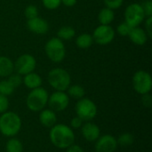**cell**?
I'll use <instances>...</instances> for the list:
<instances>
[{
	"instance_id": "5b68a950",
	"label": "cell",
	"mask_w": 152,
	"mask_h": 152,
	"mask_svg": "<svg viewBox=\"0 0 152 152\" xmlns=\"http://www.w3.org/2000/svg\"><path fill=\"white\" fill-rule=\"evenodd\" d=\"M45 52L48 59L55 63L61 62L66 56L65 45L63 41L58 37H53L46 42Z\"/></svg>"
},
{
	"instance_id": "d590c367",
	"label": "cell",
	"mask_w": 152,
	"mask_h": 152,
	"mask_svg": "<svg viewBox=\"0 0 152 152\" xmlns=\"http://www.w3.org/2000/svg\"><path fill=\"white\" fill-rule=\"evenodd\" d=\"M66 152H85L84 150L77 144H72L69 148L66 149Z\"/></svg>"
},
{
	"instance_id": "7402d4cb",
	"label": "cell",
	"mask_w": 152,
	"mask_h": 152,
	"mask_svg": "<svg viewBox=\"0 0 152 152\" xmlns=\"http://www.w3.org/2000/svg\"><path fill=\"white\" fill-rule=\"evenodd\" d=\"M24 147L22 142L15 138L11 137L7 140L5 143V151L6 152H23Z\"/></svg>"
},
{
	"instance_id": "8992f818",
	"label": "cell",
	"mask_w": 152,
	"mask_h": 152,
	"mask_svg": "<svg viewBox=\"0 0 152 152\" xmlns=\"http://www.w3.org/2000/svg\"><path fill=\"white\" fill-rule=\"evenodd\" d=\"M76 115L84 122L92 121L95 118L98 113V109L94 101L89 98H82L77 100L75 107Z\"/></svg>"
},
{
	"instance_id": "f1b7e54d",
	"label": "cell",
	"mask_w": 152,
	"mask_h": 152,
	"mask_svg": "<svg viewBox=\"0 0 152 152\" xmlns=\"http://www.w3.org/2000/svg\"><path fill=\"white\" fill-rule=\"evenodd\" d=\"M42 4L48 10H55L61 4V0H42Z\"/></svg>"
},
{
	"instance_id": "4316f807",
	"label": "cell",
	"mask_w": 152,
	"mask_h": 152,
	"mask_svg": "<svg viewBox=\"0 0 152 152\" xmlns=\"http://www.w3.org/2000/svg\"><path fill=\"white\" fill-rule=\"evenodd\" d=\"M24 14H25V17L27 18V20L36 18V17L38 16V9H37V7L36 5L29 4L25 8Z\"/></svg>"
},
{
	"instance_id": "4dcf8cb0",
	"label": "cell",
	"mask_w": 152,
	"mask_h": 152,
	"mask_svg": "<svg viewBox=\"0 0 152 152\" xmlns=\"http://www.w3.org/2000/svg\"><path fill=\"white\" fill-rule=\"evenodd\" d=\"M9 106H10V103H9L8 97L0 94V115L8 111Z\"/></svg>"
},
{
	"instance_id": "d6986e66",
	"label": "cell",
	"mask_w": 152,
	"mask_h": 152,
	"mask_svg": "<svg viewBox=\"0 0 152 152\" xmlns=\"http://www.w3.org/2000/svg\"><path fill=\"white\" fill-rule=\"evenodd\" d=\"M115 19L114 10L108 7L102 8L98 13V20L101 25H110Z\"/></svg>"
},
{
	"instance_id": "603a6c76",
	"label": "cell",
	"mask_w": 152,
	"mask_h": 152,
	"mask_svg": "<svg viewBox=\"0 0 152 152\" xmlns=\"http://www.w3.org/2000/svg\"><path fill=\"white\" fill-rule=\"evenodd\" d=\"M76 34L75 29L70 26H63L57 31V37L61 40H70Z\"/></svg>"
},
{
	"instance_id": "277c9868",
	"label": "cell",
	"mask_w": 152,
	"mask_h": 152,
	"mask_svg": "<svg viewBox=\"0 0 152 152\" xmlns=\"http://www.w3.org/2000/svg\"><path fill=\"white\" fill-rule=\"evenodd\" d=\"M49 94L42 86L32 89L28 93L26 98L27 108L32 112H40L45 109L48 102Z\"/></svg>"
},
{
	"instance_id": "1f68e13d",
	"label": "cell",
	"mask_w": 152,
	"mask_h": 152,
	"mask_svg": "<svg viewBox=\"0 0 152 152\" xmlns=\"http://www.w3.org/2000/svg\"><path fill=\"white\" fill-rule=\"evenodd\" d=\"M83 124H84V121L81 118H79L77 116H76V117H74V118H71L70 123H69V126L73 130L74 129H80Z\"/></svg>"
},
{
	"instance_id": "5bb4252c",
	"label": "cell",
	"mask_w": 152,
	"mask_h": 152,
	"mask_svg": "<svg viewBox=\"0 0 152 152\" xmlns=\"http://www.w3.org/2000/svg\"><path fill=\"white\" fill-rule=\"evenodd\" d=\"M27 28L32 33L43 35L48 32L49 24L45 19L37 16L36 18L27 20Z\"/></svg>"
},
{
	"instance_id": "d6a6232c",
	"label": "cell",
	"mask_w": 152,
	"mask_h": 152,
	"mask_svg": "<svg viewBox=\"0 0 152 152\" xmlns=\"http://www.w3.org/2000/svg\"><path fill=\"white\" fill-rule=\"evenodd\" d=\"M142 6L143 8L144 13L146 18L147 17H152V1L151 0H147L143 4H142Z\"/></svg>"
},
{
	"instance_id": "cb8c5ba5",
	"label": "cell",
	"mask_w": 152,
	"mask_h": 152,
	"mask_svg": "<svg viewBox=\"0 0 152 152\" xmlns=\"http://www.w3.org/2000/svg\"><path fill=\"white\" fill-rule=\"evenodd\" d=\"M118 145L121 146V147H129L131 146L134 142V137L132 134L130 133H124L122 134H120L118 139Z\"/></svg>"
},
{
	"instance_id": "9a60e30c",
	"label": "cell",
	"mask_w": 152,
	"mask_h": 152,
	"mask_svg": "<svg viewBox=\"0 0 152 152\" xmlns=\"http://www.w3.org/2000/svg\"><path fill=\"white\" fill-rule=\"evenodd\" d=\"M38 120L40 124L45 128H51L57 124V115L56 112L50 109H44L39 112Z\"/></svg>"
},
{
	"instance_id": "4fadbf2b",
	"label": "cell",
	"mask_w": 152,
	"mask_h": 152,
	"mask_svg": "<svg viewBox=\"0 0 152 152\" xmlns=\"http://www.w3.org/2000/svg\"><path fill=\"white\" fill-rule=\"evenodd\" d=\"M80 129H81L82 136L86 142H94L101 136L100 127L92 121L84 122Z\"/></svg>"
},
{
	"instance_id": "e0dca14e",
	"label": "cell",
	"mask_w": 152,
	"mask_h": 152,
	"mask_svg": "<svg viewBox=\"0 0 152 152\" xmlns=\"http://www.w3.org/2000/svg\"><path fill=\"white\" fill-rule=\"evenodd\" d=\"M22 78H23L22 84H24V86L30 90L40 87L43 83V80L40 75H38L37 73L34 71L23 76Z\"/></svg>"
},
{
	"instance_id": "e575fe53",
	"label": "cell",
	"mask_w": 152,
	"mask_h": 152,
	"mask_svg": "<svg viewBox=\"0 0 152 152\" xmlns=\"http://www.w3.org/2000/svg\"><path fill=\"white\" fill-rule=\"evenodd\" d=\"M145 31L149 37V38L152 37V17L145 18Z\"/></svg>"
},
{
	"instance_id": "3957f363",
	"label": "cell",
	"mask_w": 152,
	"mask_h": 152,
	"mask_svg": "<svg viewBox=\"0 0 152 152\" xmlns=\"http://www.w3.org/2000/svg\"><path fill=\"white\" fill-rule=\"evenodd\" d=\"M47 81L55 91L66 92L71 85V77L69 73L62 68H54L47 75Z\"/></svg>"
},
{
	"instance_id": "836d02e7",
	"label": "cell",
	"mask_w": 152,
	"mask_h": 152,
	"mask_svg": "<svg viewBox=\"0 0 152 152\" xmlns=\"http://www.w3.org/2000/svg\"><path fill=\"white\" fill-rule=\"evenodd\" d=\"M142 103L145 108H151L152 106V97L151 95V93L145 94L142 95Z\"/></svg>"
},
{
	"instance_id": "52a82bcc",
	"label": "cell",
	"mask_w": 152,
	"mask_h": 152,
	"mask_svg": "<svg viewBox=\"0 0 152 152\" xmlns=\"http://www.w3.org/2000/svg\"><path fill=\"white\" fill-rule=\"evenodd\" d=\"M134 90L142 95L151 93L152 89V78L151 74L145 70L136 71L132 79Z\"/></svg>"
},
{
	"instance_id": "8d00e7d4",
	"label": "cell",
	"mask_w": 152,
	"mask_h": 152,
	"mask_svg": "<svg viewBox=\"0 0 152 152\" xmlns=\"http://www.w3.org/2000/svg\"><path fill=\"white\" fill-rule=\"evenodd\" d=\"M77 0H61V4L67 7H72L77 4Z\"/></svg>"
},
{
	"instance_id": "83f0119b",
	"label": "cell",
	"mask_w": 152,
	"mask_h": 152,
	"mask_svg": "<svg viewBox=\"0 0 152 152\" xmlns=\"http://www.w3.org/2000/svg\"><path fill=\"white\" fill-rule=\"evenodd\" d=\"M131 29H132V27L129 24H127L126 21H123L118 24V26L117 28V32L121 37H128Z\"/></svg>"
},
{
	"instance_id": "ac0fdd59",
	"label": "cell",
	"mask_w": 152,
	"mask_h": 152,
	"mask_svg": "<svg viewBox=\"0 0 152 152\" xmlns=\"http://www.w3.org/2000/svg\"><path fill=\"white\" fill-rule=\"evenodd\" d=\"M13 72V61L6 56H0V77H7Z\"/></svg>"
},
{
	"instance_id": "30bf717a",
	"label": "cell",
	"mask_w": 152,
	"mask_h": 152,
	"mask_svg": "<svg viewBox=\"0 0 152 152\" xmlns=\"http://www.w3.org/2000/svg\"><path fill=\"white\" fill-rule=\"evenodd\" d=\"M115 30L110 25H99L92 35L94 42L100 45H107L115 38Z\"/></svg>"
},
{
	"instance_id": "8fae6325",
	"label": "cell",
	"mask_w": 152,
	"mask_h": 152,
	"mask_svg": "<svg viewBox=\"0 0 152 152\" xmlns=\"http://www.w3.org/2000/svg\"><path fill=\"white\" fill-rule=\"evenodd\" d=\"M69 104V97L66 92L54 91L48 97L47 105L49 109L54 112H62L64 111Z\"/></svg>"
},
{
	"instance_id": "44dd1931",
	"label": "cell",
	"mask_w": 152,
	"mask_h": 152,
	"mask_svg": "<svg viewBox=\"0 0 152 152\" xmlns=\"http://www.w3.org/2000/svg\"><path fill=\"white\" fill-rule=\"evenodd\" d=\"M67 94L69 98L75 100H80L85 97L86 90L80 85H70L67 89Z\"/></svg>"
},
{
	"instance_id": "ba28073f",
	"label": "cell",
	"mask_w": 152,
	"mask_h": 152,
	"mask_svg": "<svg viewBox=\"0 0 152 152\" xmlns=\"http://www.w3.org/2000/svg\"><path fill=\"white\" fill-rule=\"evenodd\" d=\"M146 16L141 4L133 3L125 10V21L132 28L138 27L145 20Z\"/></svg>"
},
{
	"instance_id": "9c48e42d",
	"label": "cell",
	"mask_w": 152,
	"mask_h": 152,
	"mask_svg": "<svg viewBox=\"0 0 152 152\" xmlns=\"http://www.w3.org/2000/svg\"><path fill=\"white\" fill-rule=\"evenodd\" d=\"M14 65V71L21 76H25L30 72H33L37 67V61L35 57L29 53L21 54L17 58Z\"/></svg>"
},
{
	"instance_id": "7a4b0ae2",
	"label": "cell",
	"mask_w": 152,
	"mask_h": 152,
	"mask_svg": "<svg viewBox=\"0 0 152 152\" xmlns=\"http://www.w3.org/2000/svg\"><path fill=\"white\" fill-rule=\"evenodd\" d=\"M22 126L20 117L13 111H6L0 115V133L2 135L11 138L15 137Z\"/></svg>"
},
{
	"instance_id": "6da1fadb",
	"label": "cell",
	"mask_w": 152,
	"mask_h": 152,
	"mask_svg": "<svg viewBox=\"0 0 152 152\" xmlns=\"http://www.w3.org/2000/svg\"><path fill=\"white\" fill-rule=\"evenodd\" d=\"M49 139L57 149L66 150L75 143V133L73 129L65 124H56L50 128Z\"/></svg>"
},
{
	"instance_id": "484cf974",
	"label": "cell",
	"mask_w": 152,
	"mask_h": 152,
	"mask_svg": "<svg viewBox=\"0 0 152 152\" xmlns=\"http://www.w3.org/2000/svg\"><path fill=\"white\" fill-rule=\"evenodd\" d=\"M7 80L11 83V85L16 89L18 87H20L21 85H22V81H23V78H22V76L18 74V73H12L11 74L9 77H7Z\"/></svg>"
},
{
	"instance_id": "f546056e",
	"label": "cell",
	"mask_w": 152,
	"mask_h": 152,
	"mask_svg": "<svg viewBox=\"0 0 152 152\" xmlns=\"http://www.w3.org/2000/svg\"><path fill=\"white\" fill-rule=\"evenodd\" d=\"M103 3L106 7H108L111 10H115V9H118L122 6L124 0H103Z\"/></svg>"
},
{
	"instance_id": "d4e9b609",
	"label": "cell",
	"mask_w": 152,
	"mask_h": 152,
	"mask_svg": "<svg viewBox=\"0 0 152 152\" xmlns=\"http://www.w3.org/2000/svg\"><path fill=\"white\" fill-rule=\"evenodd\" d=\"M15 91V88L11 85V83L7 80H2L0 81V94L4 96H10L12 95Z\"/></svg>"
},
{
	"instance_id": "2e32d148",
	"label": "cell",
	"mask_w": 152,
	"mask_h": 152,
	"mask_svg": "<svg viewBox=\"0 0 152 152\" xmlns=\"http://www.w3.org/2000/svg\"><path fill=\"white\" fill-rule=\"evenodd\" d=\"M128 37L136 45H143L147 43V41L149 39V37H148L146 31L139 26L132 28V29L128 35Z\"/></svg>"
},
{
	"instance_id": "ffe728a7",
	"label": "cell",
	"mask_w": 152,
	"mask_h": 152,
	"mask_svg": "<svg viewBox=\"0 0 152 152\" xmlns=\"http://www.w3.org/2000/svg\"><path fill=\"white\" fill-rule=\"evenodd\" d=\"M94 39L91 34L88 33H83L77 36L76 38V45L80 49H87L92 46L94 44Z\"/></svg>"
},
{
	"instance_id": "7c38bea8",
	"label": "cell",
	"mask_w": 152,
	"mask_h": 152,
	"mask_svg": "<svg viewBox=\"0 0 152 152\" xmlns=\"http://www.w3.org/2000/svg\"><path fill=\"white\" fill-rule=\"evenodd\" d=\"M94 142L95 152H115L118 147L117 138L111 134L101 135Z\"/></svg>"
}]
</instances>
